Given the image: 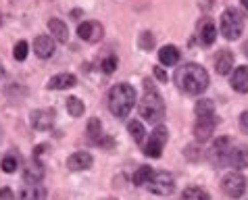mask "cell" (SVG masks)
Instances as JSON below:
<instances>
[{
	"instance_id": "25",
	"label": "cell",
	"mask_w": 248,
	"mask_h": 200,
	"mask_svg": "<svg viewBox=\"0 0 248 200\" xmlns=\"http://www.w3.org/2000/svg\"><path fill=\"white\" fill-rule=\"evenodd\" d=\"M67 111L71 117H81L86 111V107H84V102H81L79 98H75V96H71V98H67Z\"/></svg>"
},
{
	"instance_id": "31",
	"label": "cell",
	"mask_w": 248,
	"mask_h": 200,
	"mask_svg": "<svg viewBox=\"0 0 248 200\" xmlns=\"http://www.w3.org/2000/svg\"><path fill=\"white\" fill-rule=\"evenodd\" d=\"M100 69H102L105 73H113L115 69H117V57H115V54H108L107 59H102Z\"/></svg>"
},
{
	"instance_id": "35",
	"label": "cell",
	"mask_w": 248,
	"mask_h": 200,
	"mask_svg": "<svg viewBox=\"0 0 248 200\" xmlns=\"http://www.w3.org/2000/svg\"><path fill=\"white\" fill-rule=\"evenodd\" d=\"M155 75H156V77L161 79V81H167V73H165L161 67H155Z\"/></svg>"
},
{
	"instance_id": "15",
	"label": "cell",
	"mask_w": 248,
	"mask_h": 200,
	"mask_svg": "<svg viewBox=\"0 0 248 200\" xmlns=\"http://www.w3.org/2000/svg\"><path fill=\"white\" fill-rule=\"evenodd\" d=\"M33 52L40 59H50L54 54V40L50 36H38L33 40Z\"/></svg>"
},
{
	"instance_id": "18",
	"label": "cell",
	"mask_w": 248,
	"mask_h": 200,
	"mask_svg": "<svg viewBox=\"0 0 248 200\" xmlns=\"http://www.w3.org/2000/svg\"><path fill=\"white\" fill-rule=\"evenodd\" d=\"M232 67H233V54H232V50H227V48L219 50L217 57H215V69H217V73L219 75H227V73L232 71Z\"/></svg>"
},
{
	"instance_id": "19",
	"label": "cell",
	"mask_w": 248,
	"mask_h": 200,
	"mask_svg": "<svg viewBox=\"0 0 248 200\" xmlns=\"http://www.w3.org/2000/svg\"><path fill=\"white\" fill-rule=\"evenodd\" d=\"M46 188L40 184H30L19 192V200H46Z\"/></svg>"
},
{
	"instance_id": "23",
	"label": "cell",
	"mask_w": 248,
	"mask_h": 200,
	"mask_svg": "<svg viewBox=\"0 0 248 200\" xmlns=\"http://www.w3.org/2000/svg\"><path fill=\"white\" fill-rule=\"evenodd\" d=\"M127 132L132 134V138H134V142L136 144H142L144 142V136H146V129H144V125L140 121H129L127 123Z\"/></svg>"
},
{
	"instance_id": "20",
	"label": "cell",
	"mask_w": 248,
	"mask_h": 200,
	"mask_svg": "<svg viewBox=\"0 0 248 200\" xmlns=\"http://www.w3.org/2000/svg\"><path fill=\"white\" fill-rule=\"evenodd\" d=\"M158 61H161V65H167V67H173L180 63V50H177L175 46H163L161 50H158Z\"/></svg>"
},
{
	"instance_id": "1",
	"label": "cell",
	"mask_w": 248,
	"mask_h": 200,
	"mask_svg": "<svg viewBox=\"0 0 248 200\" xmlns=\"http://www.w3.org/2000/svg\"><path fill=\"white\" fill-rule=\"evenodd\" d=\"M175 84L184 94L198 96L209 88V73L198 63H186L175 71Z\"/></svg>"
},
{
	"instance_id": "7",
	"label": "cell",
	"mask_w": 248,
	"mask_h": 200,
	"mask_svg": "<svg viewBox=\"0 0 248 200\" xmlns=\"http://www.w3.org/2000/svg\"><path fill=\"white\" fill-rule=\"evenodd\" d=\"M167 136H169L167 127L158 123V125L155 127V132L150 134V142L144 146V154L150 156V158H158V156H161L165 144H167Z\"/></svg>"
},
{
	"instance_id": "27",
	"label": "cell",
	"mask_w": 248,
	"mask_h": 200,
	"mask_svg": "<svg viewBox=\"0 0 248 200\" xmlns=\"http://www.w3.org/2000/svg\"><path fill=\"white\" fill-rule=\"evenodd\" d=\"M194 111H196L198 117H201V115H215V105H213V100L202 98V100H198V102H196Z\"/></svg>"
},
{
	"instance_id": "13",
	"label": "cell",
	"mask_w": 248,
	"mask_h": 200,
	"mask_svg": "<svg viewBox=\"0 0 248 200\" xmlns=\"http://www.w3.org/2000/svg\"><path fill=\"white\" fill-rule=\"evenodd\" d=\"M92 163H94V158L90 153H73L71 156L67 158V167L71 169V171H86V169H90L92 167Z\"/></svg>"
},
{
	"instance_id": "3",
	"label": "cell",
	"mask_w": 248,
	"mask_h": 200,
	"mask_svg": "<svg viewBox=\"0 0 248 200\" xmlns=\"http://www.w3.org/2000/svg\"><path fill=\"white\" fill-rule=\"evenodd\" d=\"M144 86H146V90H144V96L140 100V115H142V119L158 125L165 119V102L150 81H146Z\"/></svg>"
},
{
	"instance_id": "39",
	"label": "cell",
	"mask_w": 248,
	"mask_h": 200,
	"mask_svg": "<svg viewBox=\"0 0 248 200\" xmlns=\"http://www.w3.org/2000/svg\"><path fill=\"white\" fill-rule=\"evenodd\" d=\"M0 23H2V17H0Z\"/></svg>"
},
{
	"instance_id": "28",
	"label": "cell",
	"mask_w": 248,
	"mask_h": 200,
	"mask_svg": "<svg viewBox=\"0 0 248 200\" xmlns=\"http://www.w3.org/2000/svg\"><path fill=\"white\" fill-rule=\"evenodd\" d=\"M17 165H19V158L15 154H6L2 158V163H0V167H2L4 173H15L17 171Z\"/></svg>"
},
{
	"instance_id": "22",
	"label": "cell",
	"mask_w": 248,
	"mask_h": 200,
	"mask_svg": "<svg viewBox=\"0 0 248 200\" xmlns=\"http://www.w3.org/2000/svg\"><path fill=\"white\" fill-rule=\"evenodd\" d=\"M217 40V27L213 25V21H204L201 27V44L211 46Z\"/></svg>"
},
{
	"instance_id": "34",
	"label": "cell",
	"mask_w": 248,
	"mask_h": 200,
	"mask_svg": "<svg viewBox=\"0 0 248 200\" xmlns=\"http://www.w3.org/2000/svg\"><path fill=\"white\" fill-rule=\"evenodd\" d=\"M0 200H15L13 190L11 188H0Z\"/></svg>"
},
{
	"instance_id": "29",
	"label": "cell",
	"mask_w": 248,
	"mask_h": 200,
	"mask_svg": "<svg viewBox=\"0 0 248 200\" xmlns=\"http://www.w3.org/2000/svg\"><path fill=\"white\" fill-rule=\"evenodd\" d=\"M27 52H30V44H27L25 40H21V42L15 44L13 57H15V61H25V59H27Z\"/></svg>"
},
{
	"instance_id": "38",
	"label": "cell",
	"mask_w": 248,
	"mask_h": 200,
	"mask_svg": "<svg viewBox=\"0 0 248 200\" xmlns=\"http://www.w3.org/2000/svg\"><path fill=\"white\" fill-rule=\"evenodd\" d=\"M0 77H2V65H0Z\"/></svg>"
},
{
	"instance_id": "2",
	"label": "cell",
	"mask_w": 248,
	"mask_h": 200,
	"mask_svg": "<svg viewBox=\"0 0 248 200\" xmlns=\"http://www.w3.org/2000/svg\"><path fill=\"white\" fill-rule=\"evenodd\" d=\"M134 102H136V90L129 84H117L108 92V108L119 119H125L132 113Z\"/></svg>"
},
{
	"instance_id": "4",
	"label": "cell",
	"mask_w": 248,
	"mask_h": 200,
	"mask_svg": "<svg viewBox=\"0 0 248 200\" xmlns=\"http://www.w3.org/2000/svg\"><path fill=\"white\" fill-rule=\"evenodd\" d=\"M219 30H221V36L225 40H238L244 31V17L240 15V11H236V9H227L221 15Z\"/></svg>"
},
{
	"instance_id": "11",
	"label": "cell",
	"mask_w": 248,
	"mask_h": 200,
	"mask_svg": "<svg viewBox=\"0 0 248 200\" xmlns=\"http://www.w3.org/2000/svg\"><path fill=\"white\" fill-rule=\"evenodd\" d=\"M230 148H232V140L230 138H217V142L213 144L211 148V156H213V163H217L219 167L227 165V154H230Z\"/></svg>"
},
{
	"instance_id": "24",
	"label": "cell",
	"mask_w": 248,
	"mask_h": 200,
	"mask_svg": "<svg viewBox=\"0 0 248 200\" xmlns=\"http://www.w3.org/2000/svg\"><path fill=\"white\" fill-rule=\"evenodd\" d=\"M182 200H211V196L206 194L202 188H196V185H192V188H186L184 190Z\"/></svg>"
},
{
	"instance_id": "12",
	"label": "cell",
	"mask_w": 248,
	"mask_h": 200,
	"mask_svg": "<svg viewBox=\"0 0 248 200\" xmlns=\"http://www.w3.org/2000/svg\"><path fill=\"white\" fill-rule=\"evenodd\" d=\"M227 165L233 169H246L248 167V150L246 146H233L232 144V148H230V154H227Z\"/></svg>"
},
{
	"instance_id": "9",
	"label": "cell",
	"mask_w": 248,
	"mask_h": 200,
	"mask_svg": "<svg viewBox=\"0 0 248 200\" xmlns=\"http://www.w3.org/2000/svg\"><path fill=\"white\" fill-rule=\"evenodd\" d=\"M54 117L57 115H54L52 108H38V111H31L30 123L38 132H46V129H50L54 125Z\"/></svg>"
},
{
	"instance_id": "26",
	"label": "cell",
	"mask_w": 248,
	"mask_h": 200,
	"mask_svg": "<svg viewBox=\"0 0 248 200\" xmlns=\"http://www.w3.org/2000/svg\"><path fill=\"white\" fill-rule=\"evenodd\" d=\"M150 175H153V169H150L148 165H142V167L134 173L132 179H134V184H136V185H146V182L150 179Z\"/></svg>"
},
{
	"instance_id": "14",
	"label": "cell",
	"mask_w": 248,
	"mask_h": 200,
	"mask_svg": "<svg viewBox=\"0 0 248 200\" xmlns=\"http://www.w3.org/2000/svg\"><path fill=\"white\" fill-rule=\"evenodd\" d=\"M23 179L27 184H40L44 179V167L38 158L31 156V161L25 165V171H23Z\"/></svg>"
},
{
	"instance_id": "36",
	"label": "cell",
	"mask_w": 248,
	"mask_h": 200,
	"mask_svg": "<svg viewBox=\"0 0 248 200\" xmlns=\"http://www.w3.org/2000/svg\"><path fill=\"white\" fill-rule=\"evenodd\" d=\"M244 54H246V57H248V42L244 44Z\"/></svg>"
},
{
	"instance_id": "16",
	"label": "cell",
	"mask_w": 248,
	"mask_h": 200,
	"mask_svg": "<svg viewBox=\"0 0 248 200\" xmlns=\"http://www.w3.org/2000/svg\"><path fill=\"white\" fill-rule=\"evenodd\" d=\"M75 84H78V77H75L73 73H59V75H54V77L48 79L46 86L50 90H69Z\"/></svg>"
},
{
	"instance_id": "17",
	"label": "cell",
	"mask_w": 248,
	"mask_h": 200,
	"mask_svg": "<svg viewBox=\"0 0 248 200\" xmlns=\"http://www.w3.org/2000/svg\"><path fill=\"white\" fill-rule=\"evenodd\" d=\"M232 88L240 94H248V65L238 67L232 75Z\"/></svg>"
},
{
	"instance_id": "30",
	"label": "cell",
	"mask_w": 248,
	"mask_h": 200,
	"mask_svg": "<svg viewBox=\"0 0 248 200\" xmlns=\"http://www.w3.org/2000/svg\"><path fill=\"white\" fill-rule=\"evenodd\" d=\"M100 132H102V123H100V119H96V117H94V119L88 121V136L92 138V142L100 136Z\"/></svg>"
},
{
	"instance_id": "10",
	"label": "cell",
	"mask_w": 248,
	"mask_h": 200,
	"mask_svg": "<svg viewBox=\"0 0 248 200\" xmlns=\"http://www.w3.org/2000/svg\"><path fill=\"white\" fill-rule=\"evenodd\" d=\"M102 33H105V30L96 21H84L78 25V36L81 40H86V42H92V44L98 42V40H102Z\"/></svg>"
},
{
	"instance_id": "32",
	"label": "cell",
	"mask_w": 248,
	"mask_h": 200,
	"mask_svg": "<svg viewBox=\"0 0 248 200\" xmlns=\"http://www.w3.org/2000/svg\"><path fill=\"white\" fill-rule=\"evenodd\" d=\"M155 46V38L150 31H144L140 36V48H144V50H150V48Z\"/></svg>"
},
{
	"instance_id": "8",
	"label": "cell",
	"mask_w": 248,
	"mask_h": 200,
	"mask_svg": "<svg viewBox=\"0 0 248 200\" xmlns=\"http://www.w3.org/2000/svg\"><path fill=\"white\" fill-rule=\"evenodd\" d=\"M217 127V117L215 115H201L194 123V138L198 142H206L213 136Z\"/></svg>"
},
{
	"instance_id": "21",
	"label": "cell",
	"mask_w": 248,
	"mask_h": 200,
	"mask_svg": "<svg viewBox=\"0 0 248 200\" xmlns=\"http://www.w3.org/2000/svg\"><path fill=\"white\" fill-rule=\"evenodd\" d=\"M48 30H50V36H54V40L67 42L69 30H67V23H63L61 19H48Z\"/></svg>"
},
{
	"instance_id": "6",
	"label": "cell",
	"mask_w": 248,
	"mask_h": 200,
	"mask_svg": "<svg viewBox=\"0 0 248 200\" xmlns=\"http://www.w3.org/2000/svg\"><path fill=\"white\" fill-rule=\"evenodd\" d=\"M221 190H223V194L230 196V198L244 196V192H246V177L240 173V171H232V173H227L223 177Z\"/></svg>"
},
{
	"instance_id": "37",
	"label": "cell",
	"mask_w": 248,
	"mask_h": 200,
	"mask_svg": "<svg viewBox=\"0 0 248 200\" xmlns=\"http://www.w3.org/2000/svg\"><path fill=\"white\" fill-rule=\"evenodd\" d=\"M242 4L246 6V9H248V0H242Z\"/></svg>"
},
{
	"instance_id": "33",
	"label": "cell",
	"mask_w": 248,
	"mask_h": 200,
	"mask_svg": "<svg viewBox=\"0 0 248 200\" xmlns=\"http://www.w3.org/2000/svg\"><path fill=\"white\" fill-rule=\"evenodd\" d=\"M240 129H242V134L248 136V111H244L240 115Z\"/></svg>"
},
{
	"instance_id": "5",
	"label": "cell",
	"mask_w": 248,
	"mask_h": 200,
	"mask_svg": "<svg viewBox=\"0 0 248 200\" xmlns=\"http://www.w3.org/2000/svg\"><path fill=\"white\" fill-rule=\"evenodd\" d=\"M146 188L158 196H169L175 190V179L167 171H153V175L146 182Z\"/></svg>"
}]
</instances>
